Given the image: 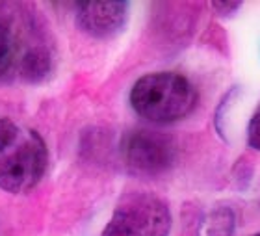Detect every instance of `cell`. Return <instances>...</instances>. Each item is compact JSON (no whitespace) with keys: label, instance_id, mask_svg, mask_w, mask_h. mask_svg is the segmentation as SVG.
Masks as SVG:
<instances>
[{"label":"cell","instance_id":"1","mask_svg":"<svg viewBox=\"0 0 260 236\" xmlns=\"http://www.w3.org/2000/svg\"><path fill=\"white\" fill-rule=\"evenodd\" d=\"M49 151L34 129L0 117V190L26 193L43 179Z\"/></svg>","mask_w":260,"mask_h":236},{"label":"cell","instance_id":"4","mask_svg":"<svg viewBox=\"0 0 260 236\" xmlns=\"http://www.w3.org/2000/svg\"><path fill=\"white\" fill-rule=\"evenodd\" d=\"M121 158L130 173L156 177L175 164L177 145L168 134L149 129H134L121 138Z\"/></svg>","mask_w":260,"mask_h":236},{"label":"cell","instance_id":"3","mask_svg":"<svg viewBox=\"0 0 260 236\" xmlns=\"http://www.w3.org/2000/svg\"><path fill=\"white\" fill-rule=\"evenodd\" d=\"M171 212L162 199L147 192H132L119 199L103 236H168Z\"/></svg>","mask_w":260,"mask_h":236},{"label":"cell","instance_id":"6","mask_svg":"<svg viewBox=\"0 0 260 236\" xmlns=\"http://www.w3.org/2000/svg\"><path fill=\"white\" fill-rule=\"evenodd\" d=\"M41 45H47L38 34L21 38L10 22L0 19V84L19 78V71L28 54Z\"/></svg>","mask_w":260,"mask_h":236},{"label":"cell","instance_id":"5","mask_svg":"<svg viewBox=\"0 0 260 236\" xmlns=\"http://www.w3.org/2000/svg\"><path fill=\"white\" fill-rule=\"evenodd\" d=\"M128 2H80L76 6V26L95 39H110L123 32L128 21Z\"/></svg>","mask_w":260,"mask_h":236},{"label":"cell","instance_id":"2","mask_svg":"<svg viewBox=\"0 0 260 236\" xmlns=\"http://www.w3.org/2000/svg\"><path fill=\"white\" fill-rule=\"evenodd\" d=\"M197 102L191 82L179 73H151L141 76L130 92V104L151 123H175L190 115Z\"/></svg>","mask_w":260,"mask_h":236},{"label":"cell","instance_id":"8","mask_svg":"<svg viewBox=\"0 0 260 236\" xmlns=\"http://www.w3.org/2000/svg\"><path fill=\"white\" fill-rule=\"evenodd\" d=\"M255 236H260V234H255Z\"/></svg>","mask_w":260,"mask_h":236},{"label":"cell","instance_id":"7","mask_svg":"<svg viewBox=\"0 0 260 236\" xmlns=\"http://www.w3.org/2000/svg\"><path fill=\"white\" fill-rule=\"evenodd\" d=\"M247 141L253 149L260 151V102L256 106L255 113L251 115L249 127H247Z\"/></svg>","mask_w":260,"mask_h":236}]
</instances>
